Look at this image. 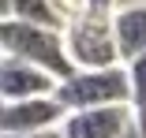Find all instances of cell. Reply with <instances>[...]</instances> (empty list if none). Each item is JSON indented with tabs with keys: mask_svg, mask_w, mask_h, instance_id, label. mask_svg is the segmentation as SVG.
I'll list each match as a JSON object with an SVG mask.
<instances>
[{
	"mask_svg": "<svg viewBox=\"0 0 146 138\" xmlns=\"http://www.w3.org/2000/svg\"><path fill=\"white\" fill-rule=\"evenodd\" d=\"M135 123L131 104H112V108H90V112H68L64 138H124V131Z\"/></svg>",
	"mask_w": 146,
	"mask_h": 138,
	"instance_id": "6",
	"label": "cell"
},
{
	"mask_svg": "<svg viewBox=\"0 0 146 138\" xmlns=\"http://www.w3.org/2000/svg\"><path fill=\"white\" fill-rule=\"evenodd\" d=\"M56 86H60V82H56L49 71L26 64V60H15V56L0 60V97H4V104L30 101V97H52Z\"/></svg>",
	"mask_w": 146,
	"mask_h": 138,
	"instance_id": "5",
	"label": "cell"
},
{
	"mask_svg": "<svg viewBox=\"0 0 146 138\" xmlns=\"http://www.w3.org/2000/svg\"><path fill=\"white\" fill-rule=\"evenodd\" d=\"M68 108L52 97H30V101H11L0 108V138H15V134H38V131H56L64 127Z\"/></svg>",
	"mask_w": 146,
	"mask_h": 138,
	"instance_id": "4",
	"label": "cell"
},
{
	"mask_svg": "<svg viewBox=\"0 0 146 138\" xmlns=\"http://www.w3.org/2000/svg\"><path fill=\"white\" fill-rule=\"evenodd\" d=\"M0 49H4V56H15V60H26V64L49 71L56 82H68L79 75L71 52H68L64 30H49V26L19 22V19H0Z\"/></svg>",
	"mask_w": 146,
	"mask_h": 138,
	"instance_id": "1",
	"label": "cell"
},
{
	"mask_svg": "<svg viewBox=\"0 0 146 138\" xmlns=\"http://www.w3.org/2000/svg\"><path fill=\"white\" fill-rule=\"evenodd\" d=\"M124 138H142V131H139V127H135V123H131V127H127V131H124Z\"/></svg>",
	"mask_w": 146,
	"mask_h": 138,
	"instance_id": "11",
	"label": "cell"
},
{
	"mask_svg": "<svg viewBox=\"0 0 146 138\" xmlns=\"http://www.w3.org/2000/svg\"><path fill=\"white\" fill-rule=\"evenodd\" d=\"M15 138H64V131L56 127V131H38V134H15Z\"/></svg>",
	"mask_w": 146,
	"mask_h": 138,
	"instance_id": "10",
	"label": "cell"
},
{
	"mask_svg": "<svg viewBox=\"0 0 146 138\" xmlns=\"http://www.w3.org/2000/svg\"><path fill=\"white\" fill-rule=\"evenodd\" d=\"M0 19H19L49 26V30H68V15L56 8V0H0Z\"/></svg>",
	"mask_w": 146,
	"mask_h": 138,
	"instance_id": "8",
	"label": "cell"
},
{
	"mask_svg": "<svg viewBox=\"0 0 146 138\" xmlns=\"http://www.w3.org/2000/svg\"><path fill=\"white\" fill-rule=\"evenodd\" d=\"M116 15H75L68 22V52L79 71H105V67H120V45H116Z\"/></svg>",
	"mask_w": 146,
	"mask_h": 138,
	"instance_id": "3",
	"label": "cell"
},
{
	"mask_svg": "<svg viewBox=\"0 0 146 138\" xmlns=\"http://www.w3.org/2000/svg\"><path fill=\"white\" fill-rule=\"evenodd\" d=\"M116 45H120V60L131 64L146 56V4H127L116 11Z\"/></svg>",
	"mask_w": 146,
	"mask_h": 138,
	"instance_id": "7",
	"label": "cell"
},
{
	"mask_svg": "<svg viewBox=\"0 0 146 138\" xmlns=\"http://www.w3.org/2000/svg\"><path fill=\"white\" fill-rule=\"evenodd\" d=\"M127 75H131V116H135V127L146 138V56L131 60Z\"/></svg>",
	"mask_w": 146,
	"mask_h": 138,
	"instance_id": "9",
	"label": "cell"
},
{
	"mask_svg": "<svg viewBox=\"0 0 146 138\" xmlns=\"http://www.w3.org/2000/svg\"><path fill=\"white\" fill-rule=\"evenodd\" d=\"M56 101L68 112H90V108L131 104V75L127 64L105 67V71H79L75 78L56 86Z\"/></svg>",
	"mask_w": 146,
	"mask_h": 138,
	"instance_id": "2",
	"label": "cell"
}]
</instances>
